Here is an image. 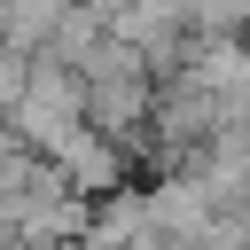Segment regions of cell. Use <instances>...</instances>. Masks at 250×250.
Wrapping results in <instances>:
<instances>
[{"label":"cell","mask_w":250,"mask_h":250,"mask_svg":"<svg viewBox=\"0 0 250 250\" xmlns=\"http://www.w3.org/2000/svg\"><path fill=\"white\" fill-rule=\"evenodd\" d=\"M47 164H55L86 203H102V195L133 188V180H125V172H133V148H125V141H109L102 125H78V133L62 141V156H47Z\"/></svg>","instance_id":"obj_1"}]
</instances>
